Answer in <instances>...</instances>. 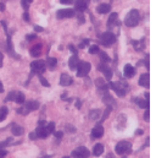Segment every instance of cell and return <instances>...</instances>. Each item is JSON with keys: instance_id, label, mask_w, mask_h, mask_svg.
I'll use <instances>...</instances> for the list:
<instances>
[{"instance_id": "cell-1", "label": "cell", "mask_w": 156, "mask_h": 158, "mask_svg": "<svg viewBox=\"0 0 156 158\" xmlns=\"http://www.w3.org/2000/svg\"><path fill=\"white\" fill-rule=\"evenodd\" d=\"M140 21V15H139V11L133 9L131 10L127 15H126V19H124V25L127 27H135Z\"/></svg>"}, {"instance_id": "cell-2", "label": "cell", "mask_w": 156, "mask_h": 158, "mask_svg": "<svg viewBox=\"0 0 156 158\" xmlns=\"http://www.w3.org/2000/svg\"><path fill=\"white\" fill-rule=\"evenodd\" d=\"M110 87L116 92L117 96L123 97L126 96V93L128 92V85L126 82L118 81V82H110Z\"/></svg>"}, {"instance_id": "cell-3", "label": "cell", "mask_w": 156, "mask_h": 158, "mask_svg": "<svg viewBox=\"0 0 156 158\" xmlns=\"http://www.w3.org/2000/svg\"><path fill=\"white\" fill-rule=\"evenodd\" d=\"M115 151H116L117 155H121V156L128 155L132 151V143L128 141H119L115 147Z\"/></svg>"}, {"instance_id": "cell-4", "label": "cell", "mask_w": 156, "mask_h": 158, "mask_svg": "<svg viewBox=\"0 0 156 158\" xmlns=\"http://www.w3.org/2000/svg\"><path fill=\"white\" fill-rule=\"evenodd\" d=\"M46 70V64L44 60H34L31 63V71L32 74L41 75Z\"/></svg>"}, {"instance_id": "cell-5", "label": "cell", "mask_w": 156, "mask_h": 158, "mask_svg": "<svg viewBox=\"0 0 156 158\" xmlns=\"http://www.w3.org/2000/svg\"><path fill=\"white\" fill-rule=\"evenodd\" d=\"M90 69H92L90 63H87V61H79L77 69H76V70H77V76L78 77H84V76H87V75L89 74Z\"/></svg>"}, {"instance_id": "cell-6", "label": "cell", "mask_w": 156, "mask_h": 158, "mask_svg": "<svg viewBox=\"0 0 156 158\" xmlns=\"http://www.w3.org/2000/svg\"><path fill=\"white\" fill-rule=\"evenodd\" d=\"M100 42L101 44H104L105 47H110L116 42V36L112 32H104L100 36Z\"/></svg>"}, {"instance_id": "cell-7", "label": "cell", "mask_w": 156, "mask_h": 158, "mask_svg": "<svg viewBox=\"0 0 156 158\" xmlns=\"http://www.w3.org/2000/svg\"><path fill=\"white\" fill-rule=\"evenodd\" d=\"M45 125H46V121L45 120H39L38 121V126L36 129V135H37L38 139H46L49 136L48 132H46Z\"/></svg>"}, {"instance_id": "cell-8", "label": "cell", "mask_w": 156, "mask_h": 158, "mask_svg": "<svg viewBox=\"0 0 156 158\" xmlns=\"http://www.w3.org/2000/svg\"><path fill=\"white\" fill-rule=\"evenodd\" d=\"M71 156H72L73 158H88L89 156H90V152H89V150H88L87 147H84V146H79V147H77L75 151H72Z\"/></svg>"}, {"instance_id": "cell-9", "label": "cell", "mask_w": 156, "mask_h": 158, "mask_svg": "<svg viewBox=\"0 0 156 158\" xmlns=\"http://www.w3.org/2000/svg\"><path fill=\"white\" fill-rule=\"evenodd\" d=\"M75 15H76V11L72 9H61V10H57L56 12L57 19H71Z\"/></svg>"}, {"instance_id": "cell-10", "label": "cell", "mask_w": 156, "mask_h": 158, "mask_svg": "<svg viewBox=\"0 0 156 158\" xmlns=\"http://www.w3.org/2000/svg\"><path fill=\"white\" fill-rule=\"evenodd\" d=\"M98 70L101 71V73L104 74V76H105V79L106 80L112 79V70L106 65V63H101V64L98 66Z\"/></svg>"}, {"instance_id": "cell-11", "label": "cell", "mask_w": 156, "mask_h": 158, "mask_svg": "<svg viewBox=\"0 0 156 158\" xmlns=\"http://www.w3.org/2000/svg\"><path fill=\"white\" fill-rule=\"evenodd\" d=\"M103 135H104V127H103V125H96V126H94L93 127V130H92V137L93 139H100V137H103Z\"/></svg>"}, {"instance_id": "cell-12", "label": "cell", "mask_w": 156, "mask_h": 158, "mask_svg": "<svg viewBox=\"0 0 156 158\" xmlns=\"http://www.w3.org/2000/svg\"><path fill=\"white\" fill-rule=\"evenodd\" d=\"M123 75H124V77H127V79H132V77L135 75V69H134V66H132L131 64H127V65L124 66V69H123Z\"/></svg>"}, {"instance_id": "cell-13", "label": "cell", "mask_w": 156, "mask_h": 158, "mask_svg": "<svg viewBox=\"0 0 156 158\" xmlns=\"http://www.w3.org/2000/svg\"><path fill=\"white\" fill-rule=\"evenodd\" d=\"M72 83H73V80H72V77H71L70 75H67V74H61V77H60V85H61V86L66 87V86H70V85H72Z\"/></svg>"}, {"instance_id": "cell-14", "label": "cell", "mask_w": 156, "mask_h": 158, "mask_svg": "<svg viewBox=\"0 0 156 158\" xmlns=\"http://www.w3.org/2000/svg\"><path fill=\"white\" fill-rule=\"evenodd\" d=\"M107 26H109V28H112V27L118 26V14L117 12L111 14V16L107 20Z\"/></svg>"}, {"instance_id": "cell-15", "label": "cell", "mask_w": 156, "mask_h": 158, "mask_svg": "<svg viewBox=\"0 0 156 158\" xmlns=\"http://www.w3.org/2000/svg\"><path fill=\"white\" fill-rule=\"evenodd\" d=\"M103 102H104L106 106H110V107H115V106H116V102H115L114 97L110 96L107 92H105V93L103 94Z\"/></svg>"}, {"instance_id": "cell-16", "label": "cell", "mask_w": 156, "mask_h": 158, "mask_svg": "<svg viewBox=\"0 0 156 158\" xmlns=\"http://www.w3.org/2000/svg\"><path fill=\"white\" fill-rule=\"evenodd\" d=\"M96 87H98V89L104 94L105 92H107V89H109V86L106 85V82H105V80L104 79H96Z\"/></svg>"}, {"instance_id": "cell-17", "label": "cell", "mask_w": 156, "mask_h": 158, "mask_svg": "<svg viewBox=\"0 0 156 158\" xmlns=\"http://www.w3.org/2000/svg\"><path fill=\"white\" fill-rule=\"evenodd\" d=\"M39 102L37 101H28V102H26V104L23 106L28 112H33V110H37L39 108Z\"/></svg>"}, {"instance_id": "cell-18", "label": "cell", "mask_w": 156, "mask_h": 158, "mask_svg": "<svg viewBox=\"0 0 156 158\" xmlns=\"http://www.w3.org/2000/svg\"><path fill=\"white\" fill-rule=\"evenodd\" d=\"M139 85H140L142 87H146V88L150 86V76H149V74H142V75H140Z\"/></svg>"}, {"instance_id": "cell-19", "label": "cell", "mask_w": 156, "mask_h": 158, "mask_svg": "<svg viewBox=\"0 0 156 158\" xmlns=\"http://www.w3.org/2000/svg\"><path fill=\"white\" fill-rule=\"evenodd\" d=\"M78 64H79L78 55L73 54V55L70 58V60H68V66H70V69H71V70H76V69H77V66H78Z\"/></svg>"}, {"instance_id": "cell-20", "label": "cell", "mask_w": 156, "mask_h": 158, "mask_svg": "<svg viewBox=\"0 0 156 158\" xmlns=\"http://www.w3.org/2000/svg\"><path fill=\"white\" fill-rule=\"evenodd\" d=\"M75 5H76V10H77V11L83 12V11H85L87 7H88V0H77Z\"/></svg>"}, {"instance_id": "cell-21", "label": "cell", "mask_w": 156, "mask_h": 158, "mask_svg": "<svg viewBox=\"0 0 156 158\" xmlns=\"http://www.w3.org/2000/svg\"><path fill=\"white\" fill-rule=\"evenodd\" d=\"M41 48H43V45H41L40 43L33 45V47L31 48V55H32L33 58H38L39 55L41 54Z\"/></svg>"}, {"instance_id": "cell-22", "label": "cell", "mask_w": 156, "mask_h": 158, "mask_svg": "<svg viewBox=\"0 0 156 158\" xmlns=\"http://www.w3.org/2000/svg\"><path fill=\"white\" fill-rule=\"evenodd\" d=\"M11 132L14 134V136H21V135H23L25 129L22 126L17 125V124H14L12 127H11Z\"/></svg>"}, {"instance_id": "cell-23", "label": "cell", "mask_w": 156, "mask_h": 158, "mask_svg": "<svg viewBox=\"0 0 156 158\" xmlns=\"http://www.w3.org/2000/svg\"><path fill=\"white\" fill-rule=\"evenodd\" d=\"M96 11L99 14H107L111 11V5L110 4H100L98 7H96Z\"/></svg>"}, {"instance_id": "cell-24", "label": "cell", "mask_w": 156, "mask_h": 158, "mask_svg": "<svg viewBox=\"0 0 156 158\" xmlns=\"http://www.w3.org/2000/svg\"><path fill=\"white\" fill-rule=\"evenodd\" d=\"M133 102H134L135 104H138V106H139L140 108H143V109L149 108V102L145 101V99H143V98H138V97H135V98H133Z\"/></svg>"}, {"instance_id": "cell-25", "label": "cell", "mask_w": 156, "mask_h": 158, "mask_svg": "<svg viewBox=\"0 0 156 158\" xmlns=\"http://www.w3.org/2000/svg\"><path fill=\"white\" fill-rule=\"evenodd\" d=\"M104 153V146L101 145V143H96L94 147H93V155L95 156V157H99V156H101Z\"/></svg>"}, {"instance_id": "cell-26", "label": "cell", "mask_w": 156, "mask_h": 158, "mask_svg": "<svg viewBox=\"0 0 156 158\" xmlns=\"http://www.w3.org/2000/svg\"><path fill=\"white\" fill-rule=\"evenodd\" d=\"M14 102L18 103V104H23L26 102V97L22 92H16L15 93V98H14Z\"/></svg>"}, {"instance_id": "cell-27", "label": "cell", "mask_w": 156, "mask_h": 158, "mask_svg": "<svg viewBox=\"0 0 156 158\" xmlns=\"http://www.w3.org/2000/svg\"><path fill=\"white\" fill-rule=\"evenodd\" d=\"M45 64H48V66H49L50 70H54L56 68V65H57V59L56 58H48Z\"/></svg>"}, {"instance_id": "cell-28", "label": "cell", "mask_w": 156, "mask_h": 158, "mask_svg": "<svg viewBox=\"0 0 156 158\" xmlns=\"http://www.w3.org/2000/svg\"><path fill=\"white\" fill-rule=\"evenodd\" d=\"M144 42H145V40H144V38H142L140 42H138V40H133V42H132V44H133V47H134V49H135V50L140 52V50L144 48Z\"/></svg>"}, {"instance_id": "cell-29", "label": "cell", "mask_w": 156, "mask_h": 158, "mask_svg": "<svg viewBox=\"0 0 156 158\" xmlns=\"http://www.w3.org/2000/svg\"><path fill=\"white\" fill-rule=\"evenodd\" d=\"M89 118L92 120H98L100 118V110L99 109H94V110H90L89 113Z\"/></svg>"}, {"instance_id": "cell-30", "label": "cell", "mask_w": 156, "mask_h": 158, "mask_svg": "<svg viewBox=\"0 0 156 158\" xmlns=\"http://www.w3.org/2000/svg\"><path fill=\"white\" fill-rule=\"evenodd\" d=\"M7 113H9V109H7L6 107H1V108H0V123L6 119Z\"/></svg>"}, {"instance_id": "cell-31", "label": "cell", "mask_w": 156, "mask_h": 158, "mask_svg": "<svg viewBox=\"0 0 156 158\" xmlns=\"http://www.w3.org/2000/svg\"><path fill=\"white\" fill-rule=\"evenodd\" d=\"M99 54H100V59H101L103 63H110V61H111L110 56H109L105 52H100V50H99Z\"/></svg>"}, {"instance_id": "cell-32", "label": "cell", "mask_w": 156, "mask_h": 158, "mask_svg": "<svg viewBox=\"0 0 156 158\" xmlns=\"http://www.w3.org/2000/svg\"><path fill=\"white\" fill-rule=\"evenodd\" d=\"M45 127H46V132H48V135H50V134H53L54 132V130H55V123H46V125H45Z\"/></svg>"}, {"instance_id": "cell-33", "label": "cell", "mask_w": 156, "mask_h": 158, "mask_svg": "<svg viewBox=\"0 0 156 158\" xmlns=\"http://www.w3.org/2000/svg\"><path fill=\"white\" fill-rule=\"evenodd\" d=\"M111 110H112V107L107 106V107H106V110L104 112V115H103V118L100 119V123H103V121H104L105 119H106L107 117H109V114H110V112H111Z\"/></svg>"}, {"instance_id": "cell-34", "label": "cell", "mask_w": 156, "mask_h": 158, "mask_svg": "<svg viewBox=\"0 0 156 158\" xmlns=\"http://www.w3.org/2000/svg\"><path fill=\"white\" fill-rule=\"evenodd\" d=\"M38 79H39V81H40V83H41L44 87H50V83L48 82V80L45 79V77H43L41 75H38Z\"/></svg>"}, {"instance_id": "cell-35", "label": "cell", "mask_w": 156, "mask_h": 158, "mask_svg": "<svg viewBox=\"0 0 156 158\" xmlns=\"http://www.w3.org/2000/svg\"><path fill=\"white\" fill-rule=\"evenodd\" d=\"M16 113H17V114H22V115H27L29 112H28V110H27L25 107H21V108H17Z\"/></svg>"}, {"instance_id": "cell-36", "label": "cell", "mask_w": 156, "mask_h": 158, "mask_svg": "<svg viewBox=\"0 0 156 158\" xmlns=\"http://www.w3.org/2000/svg\"><path fill=\"white\" fill-rule=\"evenodd\" d=\"M15 93H16V91H12V92H10V93L6 96V98H5V102H10V101H14V98H15Z\"/></svg>"}, {"instance_id": "cell-37", "label": "cell", "mask_w": 156, "mask_h": 158, "mask_svg": "<svg viewBox=\"0 0 156 158\" xmlns=\"http://www.w3.org/2000/svg\"><path fill=\"white\" fill-rule=\"evenodd\" d=\"M65 127H66V131H67V132H71V134L76 132V127H75L73 125H71V124H67Z\"/></svg>"}, {"instance_id": "cell-38", "label": "cell", "mask_w": 156, "mask_h": 158, "mask_svg": "<svg viewBox=\"0 0 156 158\" xmlns=\"http://www.w3.org/2000/svg\"><path fill=\"white\" fill-rule=\"evenodd\" d=\"M89 53H90V54H96V53H99V47H98V45H92V47L89 48Z\"/></svg>"}, {"instance_id": "cell-39", "label": "cell", "mask_w": 156, "mask_h": 158, "mask_svg": "<svg viewBox=\"0 0 156 158\" xmlns=\"http://www.w3.org/2000/svg\"><path fill=\"white\" fill-rule=\"evenodd\" d=\"M11 141H12V139L10 137V139H7L6 141H4V142H0V150H2L4 147H6L7 145H10V142H11Z\"/></svg>"}, {"instance_id": "cell-40", "label": "cell", "mask_w": 156, "mask_h": 158, "mask_svg": "<svg viewBox=\"0 0 156 158\" xmlns=\"http://www.w3.org/2000/svg\"><path fill=\"white\" fill-rule=\"evenodd\" d=\"M54 136L56 137L57 141H60V140L62 139V136H64V132H62V131H55V132H54Z\"/></svg>"}, {"instance_id": "cell-41", "label": "cell", "mask_w": 156, "mask_h": 158, "mask_svg": "<svg viewBox=\"0 0 156 158\" xmlns=\"http://www.w3.org/2000/svg\"><path fill=\"white\" fill-rule=\"evenodd\" d=\"M88 44H89V40H83L80 42V44H79V48L83 49V48H85Z\"/></svg>"}, {"instance_id": "cell-42", "label": "cell", "mask_w": 156, "mask_h": 158, "mask_svg": "<svg viewBox=\"0 0 156 158\" xmlns=\"http://www.w3.org/2000/svg\"><path fill=\"white\" fill-rule=\"evenodd\" d=\"M149 119H150V112H149V108H146V110L144 113V120L145 121H149Z\"/></svg>"}, {"instance_id": "cell-43", "label": "cell", "mask_w": 156, "mask_h": 158, "mask_svg": "<svg viewBox=\"0 0 156 158\" xmlns=\"http://www.w3.org/2000/svg\"><path fill=\"white\" fill-rule=\"evenodd\" d=\"M68 49H70V50H71V52H72V53H73V54H76V55H78V53H77V49H76V48H75V47H73V44H70V45H68Z\"/></svg>"}, {"instance_id": "cell-44", "label": "cell", "mask_w": 156, "mask_h": 158, "mask_svg": "<svg viewBox=\"0 0 156 158\" xmlns=\"http://www.w3.org/2000/svg\"><path fill=\"white\" fill-rule=\"evenodd\" d=\"M60 2L64 4V5H70V4L73 2V0H60Z\"/></svg>"}, {"instance_id": "cell-45", "label": "cell", "mask_w": 156, "mask_h": 158, "mask_svg": "<svg viewBox=\"0 0 156 158\" xmlns=\"http://www.w3.org/2000/svg\"><path fill=\"white\" fill-rule=\"evenodd\" d=\"M5 156H7V151H5V150H0V158H4Z\"/></svg>"}, {"instance_id": "cell-46", "label": "cell", "mask_w": 156, "mask_h": 158, "mask_svg": "<svg viewBox=\"0 0 156 158\" xmlns=\"http://www.w3.org/2000/svg\"><path fill=\"white\" fill-rule=\"evenodd\" d=\"M23 20H25L26 22H28V21H29V15H28V12H27V11L23 14Z\"/></svg>"}, {"instance_id": "cell-47", "label": "cell", "mask_w": 156, "mask_h": 158, "mask_svg": "<svg viewBox=\"0 0 156 158\" xmlns=\"http://www.w3.org/2000/svg\"><path fill=\"white\" fill-rule=\"evenodd\" d=\"M36 38V35H27L26 36V40H33Z\"/></svg>"}, {"instance_id": "cell-48", "label": "cell", "mask_w": 156, "mask_h": 158, "mask_svg": "<svg viewBox=\"0 0 156 158\" xmlns=\"http://www.w3.org/2000/svg\"><path fill=\"white\" fill-rule=\"evenodd\" d=\"M29 139H31V140H36V139H38V137H37L36 132H31V134H29Z\"/></svg>"}, {"instance_id": "cell-49", "label": "cell", "mask_w": 156, "mask_h": 158, "mask_svg": "<svg viewBox=\"0 0 156 158\" xmlns=\"http://www.w3.org/2000/svg\"><path fill=\"white\" fill-rule=\"evenodd\" d=\"M75 106H76V108H78V109H80V107H82V102H80L78 98H77V101H76V104H75Z\"/></svg>"}, {"instance_id": "cell-50", "label": "cell", "mask_w": 156, "mask_h": 158, "mask_svg": "<svg viewBox=\"0 0 156 158\" xmlns=\"http://www.w3.org/2000/svg\"><path fill=\"white\" fill-rule=\"evenodd\" d=\"M34 31H36V32H43L44 30H43V27H40V26H34Z\"/></svg>"}, {"instance_id": "cell-51", "label": "cell", "mask_w": 156, "mask_h": 158, "mask_svg": "<svg viewBox=\"0 0 156 158\" xmlns=\"http://www.w3.org/2000/svg\"><path fill=\"white\" fill-rule=\"evenodd\" d=\"M66 97H67V93H66V92H64V93L61 94V99H62V101H67V98H66Z\"/></svg>"}, {"instance_id": "cell-52", "label": "cell", "mask_w": 156, "mask_h": 158, "mask_svg": "<svg viewBox=\"0 0 156 158\" xmlns=\"http://www.w3.org/2000/svg\"><path fill=\"white\" fill-rule=\"evenodd\" d=\"M2 60H4V55H2V53L0 52V68L2 66Z\"/></svg>"}, {"instance_id": "cell-53", "label": "cell", "mask_w": 156, "mask_h": 158, "mask_svg": "<svg viewBox=\"0 0 156 158\" xmlns=\"http://www.w3.org/2000/svg\"><path fill=\"white\" fill-rule=\"evenodd\" d=\"M0 11H5V5L2 2H0Z\"/></svg>"}, {"instance_id": "cell-54", "label": "cell", "mask_w": 156, "mask_h": 158, "mask_svg": "<svg viewBox=\"0 0 156 158\" xmlns=\"http://www.w3.org/2000/svg\"><path fill=\"white\" fill-rule=\"evenodd\" d=\"M79 22H80V23L84 22V17H83V15H79Z\"/></svg>"}, {"instance_id": "cell-55", "label": "cell", "mask_w": 156, "mask_h": 158, "mask_svg": "<svg viewBox=\"0 0 156 158\" xmlns=\"http://www.w3.org/2000/svg\"><path fill=\"white\" fill-rule=\"evenodd\" d=\"M143 132H144V131H143V130H140V129L135 131V134H137V135H143Z\"/></svg>"}, {"instance_id": "cell-56", "label": "cell", "mask_w": 156, "mask_h": 158, "mask_svg": "<svg viewBox=\"0 0 156 158\" xmlns=\"http://www.w3.org/2000/svg\"><path fill=\"white\" fill-rule=\"evenodd\" d=\"M0 92H4V86L1 83V81H0Z\"/></svg>"}, {"instance_id": "cell-57", "label": "cell", "mask_w": 156, "mask_h": 158, "mask_svg": "<svg viewBox=\"0 0 156 158\" xmlns=\"http://www.w3.org/2000/svg\"><path fill=\"white\" fill-rule=\"evenodd\" d=\"M145 99L149 102V93H145Z\"/></svg>"}, {"instance_id": "cell-58", "label": "cell", "mask_w": 156, "mask_h": 158, "mask_svg": "<svg viewBox=\"0 0 156 158\" xmlns=\"http://www.w3.org/2000/svg\"><path fill=\"white\" fill-rule=\"evenodd\" d=\"M23 1H26V2H27V4H31V2H32V1H33V0H23Z\"/></svg>"}, {"instance_id": "cell-59", "label": "cell", "mask_w": 156, "mask_h": 158, "mask_svg": "<svg viewBox=\"0 0 156 158\" xmlns=\"http://www.w3.org/2000/svg\"><path fill=\"white\" fill-rule=\"evenodd\" d=\"M51 157H53V156H43L41 158H51Z\"/></svg>"}, {"instance_id": "cell-60", "label": "cell", "mask_w": 156, "mask_h": 158, "mask_svg": "<svg viewBox=\"0 0 156 158\" xmlns=\"http://www.w3.org/2000/svg\"><path fill=\"white\" fill-rule=\"evenodd\" d=\"M106 158H115V157H114L112 155H109V156H107V157H106Z\"/></svg>"}, {"instance_id": "cell-61", "label": "cell", "mask_w": 156, "mask_h": 158, "mask_svg": "<svg viewBox=\"0 0 156 158\" xmlns=\"http://www.w3.org/2000/svg\"><path fill=\"white\" fill-rule=\"evenodd\" d=\"M62 158H70V157H67V156H64Z\"/></svg>"}, {"instance_id": "cell-62", "label": "cell", "mask_w": 156, "mask_h": 158, "mask_svg": "<svg viewBox=\"0 0 156 158\" xmlns=\"http://www.w3.org/2000/svg\"><path fill=\"white\" fill-rule=\"evenodd\" d=\"M122 158H127V157H122Z\"/></svg>"}]
</instances>
